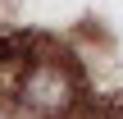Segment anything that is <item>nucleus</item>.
Here are the masks:
<instances>
[{
  "instance_id": "1",
  "label": "nucleus",
  "mask_w": 123,
  "mask_h": 119,
  "mask_svg": "<svg viewBox=\"0 0 123 119\" xmlns=\"http://www.w3.org/2000/svg\"><path fill=\"white\" fill-rule=\"evenodd\" d=\"M14 101L27 105L32 115H41V119H68L78 110V101H82L78 64L64 50H32L23 78H18Z\"/></svg>"
},
{
  "instance_id": "2",
  "label": "nucleus",
  "mask_w": 123,
  "mask_h": 119,
  "mask_svg": "<svg viewBox=\"0 0 123 119\" xmlns=\"http://www.w3.org/2000/svg\"><path fill=\"white\" fill-rule=\"evenodd\" d=\"M110 119H123V110H114V115H110Z\"/></svg>"
}]
</instances>
